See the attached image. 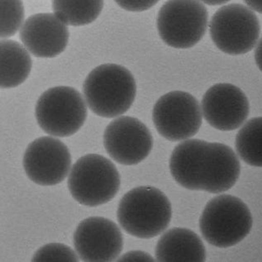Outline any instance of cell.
Wrapping results in <instances>:
<instances>
[{"label": "cell", "instance_id": "obj_1", "mask_svg": "<svg viewBox=\"0 0 262 262\" xmlns=\"http://www.w3.org/2000/svg\"><path fill=\"white\" fill-rule=\"evenodd\" d=\"M170 170L174 181L185 189L220 193L236 184L241 164L227 145L188 139L172 151Z\"/></svg>", "mask_w": 262, "mask_h": 262}, {"label": "cell", "instance_id": "obj_2", "mask_svg": "<svg viewBox=\"0 0 262 262\" xmlns=\"http://www.w3.org/2000/svg\"><path fill=\"white\" fill-rule=\"evenodd\" d=\"M84 99L98 116L112 118L125 114L133 105L137 85L131 72L116 64H103L89 74L84 80Z\"/></svg>", "mask_w": 262, "mask_h": 262}, {"label": "cell", "instance_id": "obj_3", "mask_svg": "<svg viewBox=\"0 0 262 262\" xmlns=\"http://www.w3.org/2000/svg\"><path fill=\"white\" fill-rule=\"evenodd\" d=\"M117 217L128 234L138 238H152L170 224L171 204L160 189L139 186L125 193L118 204Z\"/></svg>", "mask_w": 262, "mask_h": 262}, {"label": "cell", "instance_id": "obj_4", "mask_svg": "<svg viewBox=\"0 0 262 262\" xmlns=\"http://www.w3.org/2000/svg\"><path fill=\"white\" fill-rule=\"evenodd\" d=\"M252 223L247 204L235 196L221 194L207 204L200 228L207 243L227 248L243 241L252 230Z\"/></svg>", "mask_w": 262, "mask_h": 262}, {"label": "cell", "instance_id": "obj_5", "mask_svg": "<svg viewBox=\"0 0 262 262\" xmlns=\"http://www.w3.org/2000/svg\"><path fill=\"white\" fill-rule=\"evenodd\" d=\"M120 184V174L115 165L98 154L80 157L71 168L68 178V188L74 200L88 207L111 201Z\"/></svg>", "mask_w": 262, "mask_h": 262}, {"label": "cell", "instance_id": "obj_6", "mask_svg": "<svg viewBox=\"0 0 262 262\" xmlns=\"http://www.w3.org/2000/svg\"><path fill=\"white\" fill-rule=\"evenodd\" d=\"M35 115L46 134L67 138L76 134L84 125L87 118V103L75 89L57 86L40 96Z\"/></svg>", "mask_w": 262, "mask_h": 262}, {"label": "cell", "instance_id": "obj_7", "mask_svg": "<svg viewBox=\"0 0 262 262\" xmlns=\"http://www.w3.org/2000/svg\"><path fill=\"white\" fill-rule=\"evenodd\" d=\"M209 13L200 0H168L157 16V30L166 45L188 49L206 33Z\"/></svg>", "mask_w": 262, "mask_h": 262}, {"label": "cell", "instance_id": "obj_8", "mask_svg": "<svg viewBox=\"0 0 262 262\" xmlns=\"http://www.w3.org/2000/svg\"><path fill=\"white\" fill-rule=\"evenodd\" d=\"M209 32L221 52L238 56L256 48L260 37V21L249 7L232 4L221 7L213 14Z\"/></svg>", "mask_w": 262, "mask_h": 262}, {"label": "cell", "instance_id": "obj_9", "mask_svg": "<svg viewBox=\"0 0 262 262\" xmlns=\"http://www.w3.org/2000/svg\"><path fill=\"white\" fill-rule=\"evenodd\" d=\"M157 132L171 142L189 139L201 127L202 107L189 93L172 91L161 96L152 111Z\"/></svg>", "mask_w": 262, "mask_h": 262}, {"label": "cell", "instance_id": "obj_10", "mask_svg": "<svg viewBox=\"0 0 262 262\" xmlns=\"http://www.w3.org/2000/svg\"><path fill=\"white\" fill-rule=\"evenodd\" d=\"M103 145L113 160L124 166H134L144 161L153 147V138L142 121L119 116L107 125Z\"/></svg>", "mask_w": 262, "mask_h": 262}, {"label": "cell", "instance_id": "obj_11", "mask_svg": "<svg viewBox=\"0 0 262 262\" xmlns=\"http://www.w3.org/2000/svg\"><path fill=\"white\" fill-rule=\"evenodd\" d=\"M24 170L32 182L42 186L58 185L71 171L69 149L53 137H41L29 144L24 153Z\"/></svg>", "mask_w": 262, "mask_h": 262}, {"label": "cell", "instance_id": "obj_12", "mask_svg": "<svg viewBox=\"0 0 262 262\" xmlns=\"http://www.w3.org/2000/svg\"><path fill=\"white\" fill-rule=\"evenodd\" d=\"M74 246L84 261H113L123 251V236L120 228L111 220L91 217L78 225L74 233Z\"/></svg>", "mask_w": 262, "mask_h": 262}, {"label": "cell", "instance_id": "obj_13", "mask_svg": "<svg viewBox=\"0 0 262 262\" xmlns=\"http://www.w3.org/2000/svg\"><path fill=\"white\" fill-rule=\"evenodd\" d=\"M203 116L211 127L232 131L243 126L249 115V101L241 89L231 84H214L203 97Z\"/></svg>", "mask_w": 262, "mask_h": 262}, {"label": "cell", "instance_id": "obj_14", "mask_svg": "<svg viewBox=\"0 0 262 262\" xmlns=\"http://www.w3.org/2000/svg\"><path fill=\"white\" fill-rule=\"evenodd\" d=\"M67 26L56 13H37L24 21L20 39L36 57L53 58L67 48L70 37Z\"/></svg>", "mask_w": 262, "mask_h": 262}, {"label": "cell", "instance_id": "obj_15", "mask_svg": "<svg viewBox=\"0 0 262 262\" xmlns=\"http://www.w3.org/2000/svg\"><path fill=\"white\" fill-rule=\"evenodd\" d=\"M156 259L161 262H202L206 250L195 232L187 228H174L165 232L156 247Z\"/></svg>", "mask_w": 262, "mask_h": 262}, {"label": "cell", "instance_id": "obj_16", "mask_svg": "<svg viewBox=\"0 0 262 262\" xmlns=\"http://www.w3.org/2000/svg\"><path fill=\"white\" fill-rule=\"evenodd\" d=\"M30 52L17 41H1V88H14L23 84L32 69Z\"/></svg>", "mask_w": 262, "mask_h": 262}, {"label": "cell", "instance_id": "obj_17", "mask_svg": "<svg viewBox=\"0 0 262 262\" xmlns=\"http://www.w3.org/2000/svg\"><path fill=\"white\" fill-rule=\"evenodd\" d=\"M103 0H53L54 13L69 26H85L98 18Z\"/></svg>", "mask_w": 262, "mask_h": 262}, {"label": "cell", "instance_id": "obj_18", "mask_svg": "<svg viewBox=\"0 0 262 262\" xmlns=\"http://www.w3.org/2000/svg\"><path fill=\"white\" fill-rule=\"evenodd\" d=\"M236 153L250 166L262 167V117L247 121L236 137Z\"/></svg>", "mask_w": 262, "mask_h": 262}, {"label": "cell", "instance_id": "obj_19", "mask_svg": "<svg viewBox=\"0 0 262 262\" xmlns=\"http://www.w3.org/2000/svg\"><path fill=\"white\" fill-rule=\"evenodd\" d=\"M24 20L21 0H1V37H13L21 29Z\"/></svg>", "mask_w": 262, "mask_h": 262}, {"label": "cell", "instance_id": "obj_20", "mask_svg": "<svg viewBox=\"0 0 262 262\" xmlns=\"http://www.w3.org/2000/svg\"><path fill=\"white\" fill-rule=\"evenodd\" d=\"M73 250L61 243H50L37 250L32 261H78Z\"/></svg>", "mask_w": 262, "mask_h": 262}, {"label": "cell", "instance_id": "obj_21", "mask_svg": "<svg viewBox=\"0 0 262 262\" xmlns=\"http://www.w3.org/2000/svg\"><path fill=\"white\" fill-rule=\"evenodd\" d=\"M122 9L129 12H143L157 5L160 0H114Z\"/></svg>", "mask_w": 262, "mask_h": 262}, {"label": "cell", "instance_id": "obj_22", "mask_svg": "<svg viewBox=\"0 0 262 262\" xmlns=\"http://www.w3.org/2000/svg\"><path fill=\"white\" fill-rule=\"evenodd\" d=\"M118 261H154L152 256L145 252L132 251L118 258Z\"/></svg>", "mask_w": 262, "mask_h": 262}, {"label": "cell", "instance_id": "obj_23", "mask_svg": "<svg viewBox=\"0 0 262 262\" xmlns=\"http://www.w3.org/2000/svg\"><path fill=\"white\" fill-rule=\"evenodd\" d=\"M255 60L258 68L262 71V36L261 38L258 41L255 51Z\"/></svg>", "mask_w": 262, "mask_h": 262}, {"label": "cell", "instance_id": "obj_24", "mask_svg": "<svg viewBox=\"0 0 262 262\" xmlns=\"http://www.w3.org/2000/svg\"><path fill=\"white\" fill-rule=\"evenodd\" d=\"M250 9L262 14V0H243Z\"/></svg>", "mask_w": 262, "mask_h": 262}, {"label": "cell", "instance_id": "obj_25", "mask_svg": "<svg viewBox=\"0 0 262 262\" xmlns=\"http://www.w3.org/2000/svg\"><path fill=\"white\" fill-rule=\"evenodd\" d=\"M201 2L205 5H211V6H216V5H222L229 2L230 0H200Z\"/></svg>", "mask_w": 262, "mask_h": 262}]
</instances>
